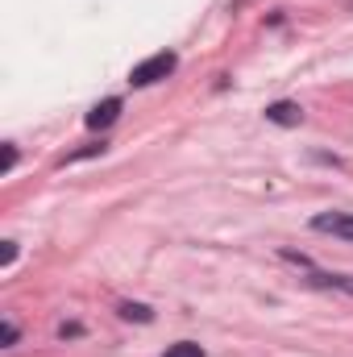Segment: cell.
Listing matches in <instances>:
<instances>
[{
  "label": "cell",
  "mask_w": 353,
  "mask_h": 357,
  "mask_svg": "<svg viewBox=\"0 0 353 357\" xmlns=\"http://www.w3.org/2000/svg\"><path fill=\"white\" fill-rule=\"evenodd\" d=\"M179 67V59L171 50H163V54H154V59H146V63H137L133 71H129V84L133 88H150V84H158V79H167L171 71Z\"/></svg>",
  "instance_id": "obj_1"
},
{
  "label": "cell",
  "mask_w": 353,
  "mask_h": 357,
  "mask_svg": "<svg viewBox=\"0 0 353 357\" xmlns=\"http://www.w3.org/2000/svg\"><path fill=\"white\" fill-rule=\"evenodd\" d=\"M312 229L353 241V212H320V216H312Z\"/></svg>",
  "instance_id": "obj_2"
},
{
  "label": "cell",
  "mask_w": 353,
  "mask_h": 357,
  "mask_svg": "<svg viewBox=\"0 0 353 357\" xmlns=\"http://www.w3.org/2000/svg\"><path fill=\"white\" fill-rule=\"evenodd\" d=\"M117 116H121V100H117V96H108V100H100V104L88 112V129H108Z\"/></svg>",
  "instance_id": "obj_3"
},
{
  "label": "cell",
  "mask_w": 353,
  "mask_h": 357,
  "mask_svg": "<svg viewBox=\"0 0 353 357\" xmlns=\"http://www.w3.org/2000/svg\"><path fill=\"white\" fill-rule=\"evenodd\" d=\"M266 121H274V125L291 129V125H299V121H303V108H299V104H291V100H278V104H270V108H266Z\"/></svg>",
  "instance_id": "obj_4"
},
{
  "label": "cell",
  "mask_w": 353,
  "mask_h": 357,
  "mask_svg": "<svg viewBox=\"0 0 353 357\" xmlns=\"http://www.w3.org/2000/svg\"><path fill=\"white\" fill-rule=\"evenodd\" d=\"M312 282H316V287H333V291L353 295V278L350 274H312Z\"/></svg>",
  "instance_id": "obj_5"
},
{
  "label": "cell",
  "mask_w": 353,
  "mask_h": 357,
  "mask_svg": "<svg viewBox=\"0 0 353 357\" xmlns=\"http://www.w3.org/2000/svg\"><path fill=\"white\" fill-rule=\"evenodd\" d=\"M121 316H125V320H142V324L154 320V312H150L146 303H121Z\"/></svg>",
  "instance_id": "obj_6"
},
{
  "label": "cell",
  "mask_w": 353,
  "mask_h": 357,
  "mask_svg": "<svg viewBox=\"0 0 353 357\" xmlns=\"http://www.w3.org/2000/svg\"><path fill=\"white\" fill-rule=\"evenodd\" d=\"M163 357H204V349H200L195 341H179V345H171Z\"/></svg>",
  "instance_id": "obj_7"
},
{
  "label": "cell",
  "mask_w": 353,
  "mask_h": 357,
  "mask_svg": "<svg viewBox=\"0 0 353 357\" xmlns=\"http://www.w3.org/2000/svg\"><path fill=\"white\" fill-rule=\"evenodd\" d=\"M13 167H17V146H4V162H0V171L8 175Z\"/></svg>",
  "instance_id": "obj_8"
},
{
  "label": "cell",
  "mask_w": 353,
  "mask_h": 357,
  "mask_svg": "<svg viewBox=\"0 0 353 357\" xmlns=\"http://www.w3.org/2000/svg\"><path fill=\"white\" fill-rule=\"evenodd\" d=\"M0 262H4V266H13V262H17V241H4V250H0Z\"/></svg>",
  "instance_id": "obj_9"
},
{
  "label": "cell",
  "mask_w": 353,
  "mask_h": 357,
  "mask_svg": "<svg viewBox=\"0 0 353 357\" xmlns=\"http://www.w3.org/2000/svg\"><path fill=\"white\" fill-rule=\"evenodd\" d=\"M0 341H4V345H17V324H8V320H4V328H0Z\"/></svg>",
  "instance_id": "obj_10"
}]
</instances>
